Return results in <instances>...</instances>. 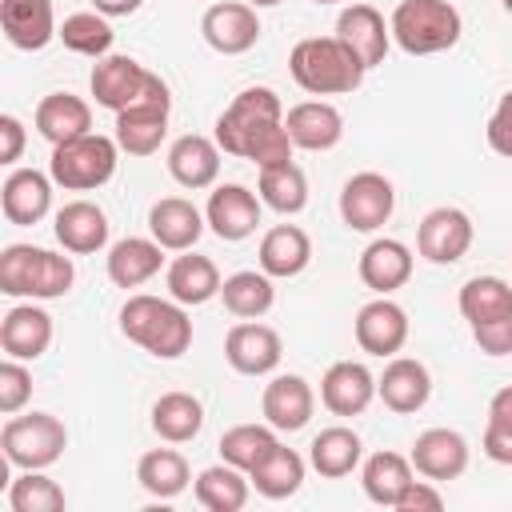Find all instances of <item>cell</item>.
<instances>
[{
    "label": "cell",
    "instance_id": "obj_1",
    "mask_svg": "<svg viewBox=\"0 0 512 512\" xmlns=\"http://www.w3.org/2000/svg\"><path fill=\"white\" fill-rule=\"evenodd\" d=\"M216 144H220V152L252 160L256 168L288 164L292 148H296L284 128V104L264 84L232 96V104L216 116Z\"/></svg>",
    "mask_w": 512,
    "mask_h": 512
},
{
    "label": "cell",
    "instance_id": "obj_2",
    "mask_svg": "<svg viewBox=\"0 0 512 512\" xmlns=\"http://www.w3.org/2000/svg\"><path fill=\"white\" fill-rule=\"evenodd\" d=\"M288 72L308 96H344L364 80V64L340 36H308L288 52Z\"/></svg>",
    "mask_w": 512,
    "mask_h": 512
},
{
    "label": "cell",
    "instance_id": "obj_3",
    "mask_svg": "<svg viewBox=\"0 0 512 512\" xmlns=\"http://www.w3.org/2000/svg\"><path fill=\"white\" fill-rule=\"evenodd\" d=\"M120 332L156 360H176L192 344V320H188L184 304L160 300V296H148V292H136V296L124 300Z\"/></svg>",
    "mask_w": 512,
    "mask_h": 512
},
{
    "label": "cell",
    "instance_id": "obj_4",
    "mask_svg": "<svg viewBox=\"0 0 512 512\" xmlns=\"http://www.w3.org/2000/svg\"><path fill=\"white\" fill-rule=\"evenodd\" d=\"M76 268L68 256L36 248V244H8L0 252V292L28 296V300H56L72 292Z\"/></svg>",
    "mask_w": 512,
    "mask_h": 512
},
{
    "label": "cell",
    "instance_id": "obj_5",
    "mask_svg": "<svg viewBox=\"0 0 512 512\" xmlns=\"http://www.w3.org/2000/svg\"><path fill=\"white\" fill-rule=\"evenodd\" d=\"M388 28L408 56H436L460 40L464 20L452 0H400Z\"/></svg>",
    "mask_w": 512,
    "mask_h": 512
},
{
    "label": "cell",
    "instance_id": "obj_6",
    "mask_svg": "<svg viewBox=\"0 0 512 512\" xmlns=\"http://www.w3.org/2000/svg\"><path fill=\"white\" fill-rule=\"evenodd\" d=\"M116 160H120L116 136L88 132V136H76V140L52 148L48 176L64 192H92V188H104L116 176Z\"/></svg>",
    "mask_w": 512,
    "mask_h": 512
},
{
    "label": "cell",
    "instance_id": "obj_7",
    "mask_svg": "<svg viewBox=\"0 0 512 512\" xmlns=\"http://www.w3.org/2000/svg\"><path fill=\"white\" fill-rule=\"evenodd\" d=\"M0 448L12 468H52L68 448V428L52 412L8 416L0 428Z\"/></svg>",
    "mask_w": 512,
    "mask_h": 512
},
{
    "label": "cell",
    "instance_id": "obj_8",
    "mask_svg": "<svg viewBox=\"0 0 512 512\" xmlns=\"http://www.w3.org/2000/svg\"><path fill=\"white\" fill-rule=\"evenodd\" d=\"M88 88H92V96H96L100 108L124 112V108L148 100L152 92H160V88H168V84H164L156 72H148L140 60H132V56H112V52H108V56L96 60V68H92V76H88Z\"/></svg>",
    "mask_w": 512,
    "mask_h": 512
},
{
    "label": "cell",
    "instance_id": "obj_9",
    "mask_svg": "<svg viewBox=\"0 0 512 512\" xmlns=\"http://www.w3.org/2000/svg\"><path fill=\"white\" fill-rule=\"evenodd\" d=\"M396 208V188L380 172H356L340 188V220L352 232H376L388 224Z\"/></svg>",
    "mask_w": 512,
    "mask_h": 512
},
{
    "label": "cell",
    "instance_id": "obj_10",
    "mask_svg": "<svg viewBox=\"0 0 512 512\" xmlns=\"http://www.w3.org/2000/svg\"><path fill=\"white\" fill-rule=\"evenodd\" d=\"M200 32L212 52L220 56H244L260 40V16L248 0H216L200 16Z\"/></svg>",
    "mask_w": 512,
    "mask_h": 512
},
{
    "label": "cell",
    "instance_id": "obj_11",
    "mask_svg": "<svg viewBox=\"0 0 512 512\" xmlns=\"http://www.w3.org/2000/svg\"><path fill=\"white\" fill-rule=\"evenodd\" d=\"M472 236H476L472 216L464 208L444 204V208H432L420 220V228H416V252L428 264H456L472 248Z\"/></svg>",
    "mask_w": 512,
    "mask_h": 512
},
{
    "label": "cell",
    "instance_id": "obj_12",
    "mask_svg": "<svg viewBox=\"0 0 512 512\" xmlns=\"http://www.w3.org/2000/svg\"><path fill=\"white\" fill-rule=\"evenodd\" d=\"M168 112H172L168 88H160L148 100L116 112V144H120V152H128V156H152L164 144V136H168Z\"/></svg>",
    "mask_w": 512,
    "mask_h": 512
},
{
    "label": "cell",
    "instance_id": "obj_13",
    "mask_svg": "<svg viewBox=\"0 0 512 512\" xmlns=\"http://www.w3.org/2000/svg\"><path fill=\"white\" fill-rule=\"evenodd\" d=\"M280 356H284L280 332L260 324V320H240L224 336V360L240 376H268V372H276Z\"/></svg>",
    "mask_w": 512,
    "mask_h": 512
},
{
    "label": "cell",
    "instance_id": "obj_14",
    "mask_svg": "<svg viewBox=\"0 0 512 512\" xmlns=\"http://www.w3.org/2000/svg\"><path fill=\"white\" fill-rule=\"evenodd\" d=\"M260 204L264 200L252 188H244V184H216L212 196H208V204H204V220H208V228L220 240L236 244V240H248L256 232Z\"/></svg>",
    "mask_w": 512,
    "mask_h": 512
},
{
    "label": "cell",
    "instance_id": "obj_15",
    "mask_svg": "<svg viewBox=\"0 0 512 512\" xmlns=\"http://www.w3.org/2000/svg\"><path fill=\"white\" fill-rule=\"evenodd\" d=\"M352 332H356V344L368 352V356H396L404 344H408V312L396 304V300H388V296H376V300H368L360 312H356V324H352Z\"/></svg>",
    "mask_w": 512,
    "mask_h": 512
},
{
    "label": "cell",
    "instance_id": "obj_16",
    "mask_svg": "<svg viewBox=\"0 0 512 512\" xmlns=\"http://www.w3.org/2000/svg\"><path fill=\"white\" fill-rule=\"evenodd\" d=\"M52 176L36 172V168H12L4 188H0V208L4 220L16 228H32L52 212Z\"/></svg>",
    "mask_w": 512,
    "mask_h": 512
},
{
    "label": "cell",
    "instance_id": "obj_17",
    "mask_svg": "<svg viewBox=\"0 0 512 512\" xmlns=\"http://www.w3.org/2000/svg\"><path fill=\"white\" fill-rule=\"evenodd\" d=\"M312 408H316V396H312V384L296 372H280L264 384V396H260V412L264 420L276 428V432H300L308 420H312Z\"/></svg>",
    "mask_w": 512,
    "mask_h": 512
},
{
    "label": "cell",
    "instance_id": "obj_18",
    "mask_svg": "<svg viewBox=\"0 0 512 512\" xmlns=\"http://www.w3.org/2000/svg\"><path fill=\"white\" fill-rule=\"evenodd\" d=\"M412 468L420 476H428L432 484L440 480H456L468 472V440L456 428H428L416 436L412 444Z\"/></svg>",
    "mask_w": 512,
    "mask_h": 512
},
{
    "label": "cell",
    "instance_id": "obj_19",
    "mask_svg": "<svg viewBox=\"0 0 512 512\" xmlns=\"http://www.w3.org/2000/svg\"><path fill=\"white\" fill-rule=\"evenodd\" d=\"M0 28L20 52H40L60 32L52 0H0Z\"/></svg>",
    "mask_w": 512,
    "mask_h": 512
},
{
    "label": "cell",
    "instance_id": "obj_20",
    "mask_svg": "<svg viewBox=\"0 0 512 512\" xmlns=\"http://www.w3.org/2000/svg\"><path fill=\"white\" fill-rule=\"evenodd\" d=\"M284 128H288V136H292L296 148H304V152H328L344 136V116L328 100H300V104H292L284 112Z\"/></svg>",
    "mask_w": 512,
    "mask_h": 512
},
{
    "label": "cell",
    "instance_id": "obj_21",
    "mask_svg": "<svg viewBox=\"0 0 512 512\" xmlns=\"http://www.w3.org/2000/svg\"><path fill=\"white\" fill-rule=\"evenodd\" d=\"M376 396V376L360 360H336L320 380V400L332 416H360Z\"/></svg>",
    "mask_w": 512,
    "mask_h": 512
},
{
    "label": "cell",
    "instance_id": "obj_22",
    "mask_svg": "<svg viewBox=\"0 0 512 512\" xmlns=\"http://www.w3.org/2000/svg\"><path fill=\"white\" fill-rule=\"evenodd\" d=\"M336 36L356 52V60H360L364 68L384 64L388 44H392V28L384 24V16H380L372 4H348V8L336 16Z\"/></svg>",
    "mask_w": 512,
    "mask_h": 512
},
{
    "label": "cell",
    "instance_id": "obj_23",
    "mask_svg": "<svg viewBox=\"0 0 512 512\" xmlns=\"http://www.w3.org/2000/svg\"><path fill=\"white\" fill-rule=\"evenodd\" d=\"M204 224H208L204 212L184 196H164L148 208V232L168 252H188L204 236Z\"/></svg>",
    "mask_w": 512,
    "mask_h": 512
},
{
    "label": "cell",
    "instance_id": "obj_24",
    "mask_svg": "<svg viewBox=\"0 0 512 512\" xmlns=\"http://www.w3.org/2000/svg\"><path fill=\"white\" fill-rule=\"evenodd\" d=\"M376 396L384 400V408L408 416V412H420L432 396V376L420 360L412 356H392L384 364V376L376 380Z\"/></svg>",
    "mask_w": 512,
    "mask_h": 512
},
{
    "label": "cell",
    "instance_id": "obj_25",
    "mask_svg": "<svg viewBox=\"0 0 512 512\" xmlns=\"http://www.w3.org/2000/svg\"><path fill=\"white\" fill-rule=\"evenodd\" d=\"M356 272H360L364 288H372L376 296H388L412 280V248L392 236H380L360 252Z\"/></svg>",
    "mask_w": 512,
    "mask_h": 512
},
{
    "label": "cell",
    "instance_id": "obj_26",
    "mask_svg": "<svg viewBox=\"0 0 512 512\" xmlns=\"http://www.w3.org/2000/svg\"><path fill=\"white\" fill-rule=\"evenodd\" d=\"M52 344V316L40 304H16L0 320V348L16 360H40Z\"/></svg>",
    "mask_w": 512,
    "mask_h": 512
},
{
    "label": "cell",
    "instance_id": "obj_27",
    "mask_svg": "<svg viewBox=\"0 0 512 512\" xmlns=\"http://www.w3.org/2000/svg\"><path fill=\"white\" fill-rule=\"evenodd\" d=\"M168 172L188 192L212 188L216 176H220V144L208 140V136H196V132L172 140V148H168Z\"/></svg>",
    "mask_w": 512,
    "mask_h": 512
},
{
    "label": "cell",
    "instance_id": "obj_28",
    "mask_svg": "<svg viewBox=\"0 0 512 512\" xmlns=\"http://www.w3.org/2000/svg\"><path fill=\"white\" fill-rule=\"evenodd\" d=\"M56 240L64 244V252L72 256H88V252H100L108 244V216L100 204L92 200H68L60 212H56V224H52Z\"/></svg>",
    "mask_w": 512,
    "mask_h": 512
},
{
    "label": "cell",
    "instance_id": "obj_29",
    "mask_svg": "<svg viewBox=\"0 0 512 512\" xmlns=\"http://www.w3.org/2000/svg\"><path fill=\"white\" fill-rule=\"evenodd\" d=\"M32 124H36V132L56 148V144H68V140L92 132V108H88V100H80V96H72V92H48V96L36 104Z\"/></svg>",
    "mask_w": 512,
    "mask_h": 512
},
{
    "label": "cell",
    "instance_id": "obj_30",
    "mask_svg": "<svg viewBox=\"0 0 512 512\" xmlns=\"http://www.w3.org/2000/svg\"><path fill=\"white\" fill-rule=\"evenodd\" d=\"M256 256H260V272H268L272 280H292L312 264V240L296 224H276L260 236Z\"/></svg>",
    "mask_w": 512,
    "mask_h": 512
},
{
    "label": "cell",
    "instance_id": "obj_31",
    "mask_svg": "<svg viewBox=\"0 0 512 512\" xmlns=\"http://www.w3.org/2000/svg\"><path fill=\"white\" fill-rule=\"evenodd\" d=\"M164 244L152 236H124L108 248V280L116 288H140L164 268Z\"/></svg>",
    "mask_w": 512,
    "mask_h": 512
},
{
    "label": "cell",
    "instance_id": "obj_32",
    "mask_svg": "<svg viewBox=\"0 0 512 512\" xmlns=\"http://www.w3.org/2000/svg\"><path fill=\"white\" fill-rule=\"evenodd\" d=\"M164 284H168V296L176 300V304H184V308H196V304H208L212 296H220V268L208 260V256H200V252H180L172 264H168V272H164Z\"/></svg>",
    "mask_w": 512,
    "mask_h": 512
},
{
    "label": "cell",
    "instance_id": "obj_33",
    "mask_svg": "<svg viewBox=\"0 0 512 512\" xmlns=\"http://www.w3.org/2000/svg\"><path fill=\"white\" fill-rule=\"evenodd\" d=\"M460 316L468 320V328H488L500 320H512V284L500 276H472L460 288Z\"/></svg>",
    "mask_w": 512,
    "mask_h": 512
},
{
    "label": "cell",
    "instance_id": "obj_34",
    "mask_svg": "<svg viewBox=\"0 0 512 512\" xmlns=\"http://www.w3.org/2000/svg\"><path fill=\"white\" fill-rule=\"evenodd\" d=\"M412 460L400 456V452H372L364 460V472H360V484H364V496L380 508H396V500L404 496V488L412 484Z\"/></svg>",
    "mask_w": 512,
    "mask_h": 512
},
{
    "label": "cell",
    "instance_id": "obj_35",
    "mask_svg": "<svg viewBox=\"0 0 512 512\" xmlns=\"http://www.w3.org/2000/svg\"><path fill=\"white\" fill-rule=\"evenodd\" d=\"M152 428L168 444H188L204 428V404L192 392H164L152 404Z\"/></svg>",
    "mask_w": 512,
    "mask_h": 512
},
{
    "label": "cell",
    "instance_id": "obj_36",
    "mask_svg": "<svg viewBox=\"0 0 512 512\" xmlns=\"http://www.w3.org/2000/svg\"><path fill=\"white\" fill-rule=\"evenodd\" d=\"M248 496H252V480H248V472H240L236 464H212V468H204L200 476H196V500H200V508H208V512H240L244 504H248Z\"/></svg>",
    "mask_w": 512,
    "mask_h": 512
},
{
    "label": "cell",
    "instance_id": "obj_37",
    "mask_svg": "<svg viewBox=\"0 0 512 512\" xmlns=\"http://www.w3.org/2000/svg\"><path fill=\"white\" fill-rule=\"evenodd\" d=\"M360 456H364V444H360V436H356L352 428H344V424L324 428V432L308 444V464H312L324 480L348 476V472L360 464Z\"/></svg>",
    "mask_w": 512,
    "mask_h": 512
},
{
    "label": "cell",
    "instance_id": "obj_38",
    "mask_svg": "<svg viewBox=\"0 0 512 512\" xmlns=\"http://www.w3.org/2000/svg\"><path fill=\"white\" fill-rule=\"evenodd\" d=\"M220 300L232 316L240 320H260L272 304H276V288H272V276L268 272H256V268H244V272H232L224 284H220Z\"/></svg>",
    "mask_w": 512,
    "mask_h": 512
},
{
    "label": "cell",
    "instance_id": "obj_39",
    "mask_svg": "<svg viewBox=\"0 0 512 512\" xmlns=\"http://www.w3.org/2000/svg\"><path fill=\"white\" fill-rule=\"evenodd\" d=\"M136 480H140V488H144L148 496L172 500V496H180V492L188 488L192 472H188V460H184L176 448H152V452L140 456Z\"/></svg>",
    "mask_w": 512,
    "mask_h": 512
},
{
    "label": "cell",
    "instance_id": "obj_40",
    "mask_svg": "<svg viewBox=\"0 0 512 512\" xmlns=\"http://www.w3.org/2000/svg\"><path fill=\"white\" fill-rule=\"evenodd\" d=\"M256 192H260V200H264L272 212L296 216V212H304V204H308V176H304V168L292 164V160H288V164H272V168H260Z\"/></svg>",
    "mask_w": 512,
    "mask_h": 512
},
{
    "label": "cell",
    "instance_id": "obj_41",
    "mask_svg": "<svg viewBox=\"0 0 512 512\" xmlns=\"http://www.w3.org/2000/svg\"><path fill=\"white\" fill-rule=\"evenodd\" d=\"M248 480H252V488L264 496V500H288V496H296L300 492V484H304V456L296 452V448H276L264 464H256L252 472H248Z\"/></svg>",
    "mask_w": 512,
    "mask_h": 512
},
{
    "label": "cell",
    "instance_id": "obj_42",
    "mask_svg": "<svg viewBox=\"0 0 512 512\" xmlns=\"http://www.w3.org/2000/svg\"><path fill=\"white\" fill-rule=\"evenodd\" d=\"M276 448H280V440H276V428L272 424H236V428H228L220 436V456L228 464H236L240 472H252Z\"/></svg>",
    "mask_w": 512,
    "mask_h": 512
},
{
    "label": "cell",
    "instance_id": "obj_43",
    "mask_svg": "<svg viewBox=\"0 0 512 512\" xmlns=\"http://www.w3.org/2000/svg\"><path fill=\"white\" fill-rule=\"evenodd\" d=\"M56 36L64 40L68 52L92 56V60L108 56L112 52V40H116V32H112V24H108L104 12H72V16H64V24H60Z\"/></svg>",
    "mask_w": 512,
    "mask_h": 512
},
{
    "label": "cell",
    "instance_id": "obj_44",
    "mask_svg": "<svg viewBox=\"0 0 512 512\" xmlns=\"http://www.w3.org/2000/svg\"><path fill=\"white\" fill-rule=\"evenodd\" d=\"M64 504V488L52 476H44V468H20V476L8 484L12 512H60Z\"/></svg>",
    "mask_w": 512,
    "mask_h": 512
},
{
    "label": "cell",
    "instance_id": "obj_45",
    "mask_svg": "<svg viewBox=\"0 0 512 512\" xmlns=\"http://www.w3.org/2000/svg\"><path fill=\"white\" fill-rule=\"evenodd\" d=\"M484 456L496 460V464H512V384L500 388V392L488 400Z\"/></svg>",
    "mask_w": 512,
    "mask_h": 512
},
{
    "label": "cell",
    "instance_id": "obj_46",
    "mask_svg": "<svg viewBox=\"0 0 512 512\" xmlns=\"http://www.w3.org/2000/svg\"><path fill=\"white\" fill-rule=\"evenodd\" d=\"M28 400H32V372L24 368V360L8 356L0 364V412L4 416H16Z\"/></svg>",
    "mask_w": 512,
    "mask_h": 512
},
{
    "label": "cell",
    "instance_id": "obj_47",
    "mask_svg": "<svg viewBox=\"0 0 512 512\" xmlns=\"http://www.w3.org/2000/svg\"><path fill=\"white\" fill-rule=\"evenodd\" d=\"M484 136H488V148H492L496 156H508V160H512V92L500 96L496 112L488 116Z\"/></svg>",
    "mask_w": 512,
    "mask_h": 512
},
{
    "label": "cell",
    "instance_id": "obj_48",
    "mask_svg": "<svg viewBox=\"0 0 512 512\" xmlns=\"http://www.w3.org/2000/svg\"><path fill=\"white\" fill-rule=\"evenodd\" d=\"M440 508H444V496L428 480H412L404 496L396 500V512H440Z\"/></svg>",
    "mask_w": 512,
    "mask_h": 512
},
{
    "label": "cell",
    "instance_id": "obj_49",
    "mask_svg": "<svg viewBox=\"0 0 512 512\" xmlns=\"http://www.w3.org/2000/svg\"><path fill=\"white\" fill-rule=\"evenodd\" d=\"M20 152H24V124L12 112H4L0 116V164H16Z\"/></svg>",
    "mask_w": 512,
    "mask_h": 512
},
{
    "label": "cell",
    "instance_id": "obj_50",
    "mask_svg": "<svg viewBox=\"0 0 512 512\" xmlns=\"http://www.w3.org/2000/svg\"><path fill=\"white\" fill-rule=\"evenodd\" d=\"M140 4L144 0H92V8L104 12V16H132Z\"/></svg>",
    "mask_w": 512,
    "mask_h": 512
},
{
    "label": "cell",
    "instance_id": "obj_51",
    "mask_svg": "<svg viewBox=\"0 0 512 512\" xmlns=\"http://www.w3.org/2000/svg\"><path fill=\"white\" fill-rule=\"evenodd\" d=\"M252 8H276V4H284V0H248Z\"/></svg>",
    "mask_w": 512,
    "mask_h": 512
},
{
    "label": "cell",
    "instance_id": "obj_52",
    "mask_svg": "<svg viewBox=\"0 0 512 512\" xmlns=\"http://www.w3.org/2000/svg\"><path fill=\"white\" fill-rule=\"evenodd\" d=\"M500 4H504V12H508V16H512V0H500Z\"/></svg>",
    "mask_w": 512,
    "mask_h": 512
},
{
    "label": "cell",
    "instance_id": "obj_53",
    "mask_svg": "<svg viewBox=\"0 0 512 512\" xmlns=\"http://www.w3.org/2000/svg\"><path fill=\"white\" fill-rule=\"evenodd\" d=\"M312 4H336V0H312Z\"/></svg>",
    "mask_w": 512,
    "mask_h": 512
}]
</instances>
